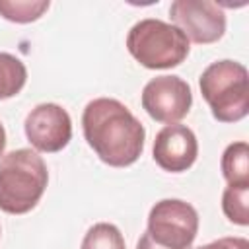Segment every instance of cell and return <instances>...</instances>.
Here are the masks:
<instances>
[{
	"label": "cell",
	"mask_w": 249,
	"mask_h": 249,
	"mask_svg": "<svg viewBox=\"0 0 249 249\" xmlns=\"http://www.w3.org/2000/svg\"><path fill=\"white\" fill-rule=\"evenodd\" d=\"M84 138L97 158L111 167L132 165L144 150V124L113 97L89 101L82 113Z\"/></svg>",
	"instance_id": "6da1fadb"
},
{
	"label": "cell",
	"mask_w": 249,
	"mask_h": 249,
	"mask_svg": "<svg viewBox=\"0 0 249 249\" xmlns=\"http://www.w3.org/2000/svg\"><path fill=\"white\" fill-rule=\"evenodd\" d=\"M49 183L45 160L31 148H18L0 160V210L27 214L37 206Z\"/></svg>",
	"instance_id": "7a4b0ae2"
},
{
	"label": "cell",
	"mask_w": 249,
	"mask_h": 249,
	"mask_svg": "<svg viewBox=\"0 0 249 249\" xmlns=\"http://www.w3.org/2000/svg\"><path fill=\"white\" fill-rule=\"evenodd\" d=\"M212 117L220 123H237L249 113V74L241 62L224 58L204 68L198 80Z\"/></svg>",
	"instance_id": "3957f363"
},
{
	"label": "cell",
	"mask_w": 249,
	"mask_h": 249,
	"mask_svg": "<svg viewBox=\"0 0 249 249\" xmlns=\"http://www.w3.org/2000/svg\"><path fill=\"white\" fill-rule=\"evenodd\" d=\"M130 56L150 70L179 66L189 54V39L173 23L146 18L136 21L126 35Z\"/></svg>",
	"instance_id": "277c9868"
},
{
	"label": "cell",
	"mask_w": 249,
	"mask_h": 249,
	"mask_svg": "<svg viewBox=\"0 0 249 249\" xmlns=\"http://www.w3.org/2000/svg\"><path fill=\"white\" fill-rule=\"evenodd\" d=\"M146 231L165 249H191L198 233V214L181 198H163L152 206Z\"/></svg>",
	"instance_id": "5b68a950"
},
{
	"label": "cell",
	"mask_w": 249,
	"mask_h": 249,
	"mask_svg": "<svg viewBox=\"0 0 249 249\" xmlns=\"http://www.w3.org/2000/svg\"><path fill=\"white\" fill-rule=\"evenodd\" d=\"M169 18L189 41L198 45L216 43L226 33V14L218 2L175 0L169 6Z\"/></svg>",
	"instance_id": "8992f818"
},
{
	"label": "cell",
	"mask_w": 249,
	"mask_h": 249,
	"mask_svg": "<svg viewBox=\"0 0 249 249\" xmlns=\"http://www.w3.org/2000/svg\"><path fill=\"white\" fill-rule=\"evenodd\" d=\"M193 105L191 86L179 76H156L142 89V107L158 123L173 124L187 117Z\"/></svg>",
	"instance_id": "52a82bcc"
},
{
	"label": "cell",
	"mask_w": 249,
	"mask_h": 249,
	"mask_svg": "<svg viewBox=\"0 0 249 249\" xmlns=\"http://www.w3.org/2000/svg\"><path fill=\"white\" fill-rule=\"evenodd\" d=\"M23 128L29 144L47 154L60 152L72 138V119L56 103H39L33 107L25 117Z\"/></svg>",
	"instance_id": "ba28073f"
},
{
	"label": "cell",
	"mask_w": 249,
	"mask_h": 249,
	"mask_svg": "<svg viewBox=\"0 0 249 249\" xmlns=\"http://www.w3.org/2000/svg\"><path fill=\"white\" fill-rule=\"evenodd\" d=\"M154 161L169 173L187 171L198 156V142L187 124H165L154 140Z\"/></svg>",
	"instance_id": "9c48e42d"
},
{
	"label": "cell",
	"mask_w": 249,
	"mask_h": 249,
	"mask_svg": "<svg viewBox=\"0 0 249 249\" xmlns=\"http://www.w3.org/2000/svg\"><path fill=\"white\" fill-rule=\"evenodd\" d=\"M222 175L228 185H249V146L239 140L230 144L222 154Z\"/></svg>",
	"instance_id": "30bf717a"
},
{
	"label": "cell",
	"mask_w": 249,
	"mask_h": 249,
	"mask_svg": "<svg viewBox=\"0 0 249 249\" xmlns=\"http://www.w3.org/2000/svg\"><path fill=\"white\" fill-rule=\"evenodd\" d=\"M27 82V68L25 64L10 54L0 53V99H10L18 95Z\"/></svg>",
	"instance_id": "8fae6325"
},
{
	"label": "cell",
	"mask_w": 249,
	"mask_h": 249,
	"mask_svg": "<svg viewBox=\"0 0 249 249\" xmlns=\"http://www.w3.org/2000/svg\"><path fill=\"white\" fill-rule=\"evenodd\" d=\"M222 210L231 224H249V185H228L222 193Z\"/></svg>",
	"instance_id": "7c38bea8"
},
{
	"label": "cell",
	"mask_w": 249,
	"mask_h": 249,
	"mask_svg": "<svg viewBox=\"0 0 249 249\" xmlns=\"http://www.w3.org/2000/svg\"><path fill=\"white\" fill-rule=\"evenodd\" d=\"M49 0H0V16L14 23H31L47 10Z\"/></svg>",
	"instance_id": "4fadbf2b"
},
{
	"label": "cell",
	"mask_w": 249,
	"mask_h": 249,
	"mask_svg": "<svg viewBox=\"0 0 249 249\" xmlns=\"http://www.w3.org/2000/svg\"><path fill=\"white\" fill-rule=\"evenodd\" d=\"M80 249H124V237L115 224L99 222L86 231Z\"/></svg>",
	"instance_id": "5bb4252c"
},
{
	"label": "cell",
	"mask_w": 249,
	"mask_h": 249,
	"mask_svg": "<svg viewBox=\"0 0 249 249\" xmlns=\"http://www.w3.org/2000/svg\"><path fill=\"white\" fill-rule=\"evenodd\" d=\"M195 249H249V241L245 237H220Z\"/></svg>",
	"instance_id": "9a60e30c"
},
{
	"label": "cell",
	"mask_w": 249,
	"mask_h": 249,
	"mask_svg": "<svg viewBox=\"0 0 249 249\" xmlns=\"http://www.w3.org/2000/svg\"><path fill=\"white\" fill-rule=\"evenodd\" d=\"M136 249H165V247H161V245H158L150 235H148V231H144L142 235H140V239H138V243H136Z\"/></svg>",
	"instance_id": "2e32d148"
},
{
	"label": "cell",
	"mask_w": 249,
	"mask_h": 249,
	"mask_svg": "<svg viewBox=\"0 0 249 249\" xmlns=\"http://www.w3.org/2000/svg\"><path fill=\"white\" fill-rule=\"evenodd\" d=\"M4 150H6V130L0 123V156H4Z\"/></svg>",
	"instance_id": "e0dca14e"
}]
</instances>
